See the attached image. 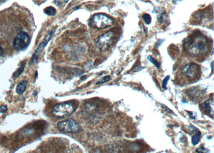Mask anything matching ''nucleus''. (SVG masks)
<instances>
[{
  "mask_svg": "<svg viewBox=\"0 0 214 153\" xmlns=\"http://www.w3.org/2000/svg\"><path fill=\"white\" fill-rule=\"evenodd\" d=\"M91 23L93 27L99 29H103L112 26L114 21L105 15L99 14L92 17Z\"/></svg>",
  "mask_w": 214,
  "mask_h": 153,
  "instance_id": "4",
  "label": "nucleus"
},
{
  "mask_svg": "<svg viewBox=\"0 0 214 153\" xmlns=\"http://www.w3.org/2000/svg\"><path fill=\"white\" fill-rule=\"evenodd\" d=\"M170 79V76H167L164 79V80H163V82H162V88L164 89V90H167V83L169 81Z\"/></svg>",
  "mask_w": 214,
  "mask_h": 153,
  "instance_id": "18",
  "label": "nucleus"
},
{
  "mask_svg": "<svg viewBox=\"0 0 214 153\" xmlns=\"http://www.w3.org/2000/svg\"><path fill=\"white\" fill-rule=\"evenodd\" d=\"M57 127L59 131L64 133H79L81 131L80 126L72 119L59 122L57 124Z\"/></svg>",
  "mask_w": 214,
  "mask_h": 153,
  "instance_id": "6",
  "label": "nucleus"
},
{
  "mask_svg": "<svg viewBox=\"0 0 214 153\" xmlns=\"http://www.w3.org/2000/svg\"><path fill=\"white\" fill-rule=\"evenodd\" d=\"M203 111H204L207 113L213 116V99H210L201 105Z\"/></svg>",
  "mask_w": 214,
  "mask_h": 153,
  "instance_id": "9",
  "label": "nucleus"
},
{
  "mask_svg": "<svg viewBox=\"0 0 214 153\" xmlns=\"http://www.w3.org/2000/svg\"><path fill=\"white\" fill-rule=\"evenodd\" d=\"M30 40L31 39L29 34L26 32L21 31L15 38L12 45L16 50H24L29 46Z\"/></svg>",
  "mask_w": 214,
  "mask_h": 153,
  "instance_id": "5",
  "label": "nucleus"
},
{
  "mask_svg": "<svg viewBox=\"0 0 214 153\" xmlns=\"http://www.w3.org/2000/svg\"><path fill=\"white\" fill-rule=\"evenodd\" d=\"M181 74L185 79L188 81H193L198 79L201 74L200 66L194 62L188 63L182 67Z\"/></svg>",
  "mask_w": 214,
  "mask_h": 153,
  "instance_id": "2",
  "label": "nucleus"
},
{
  "mask_svg": "<svg viewBox=\"0 0 214 153\" xmlns=\"http://www.w3.org/2000/svg\"><path fill=\"white\" fill-rule=\"evenodd\" d=\"M201 138V133L200 132H198L196 135L193 136L192 138V143L193 145H196L200 142Z\"/></svg>",
  "mask_w": 214,
  "mask_h": 153,
  "instance_id": "14",
  "label": "nucleus"
},
{
  "mask_svg": "<svg viewBox=\"0 0 214 153\" xmlns=\"http://www.w3.org/2000/svg\"><path fill=\"white\" fill-rule=\"evenodd\" d=\"M55 32H56V29H53L52 30L50 31L47 34V35L45 37L44 39L41 42L39 47H38L37 49L35 52V53H34V54L33 55L31 58V60L29 63L30 66H32L34 65V63H36L38 61L42 52L44 51L45 48L48 44L49 41L51 39V38H52V37L54 35Z\"/></svg>",
  "mask_w": 214,
  "mask_h": 153,
  "instance_id": "7",
  "label": "nucleus"
},
{
  "mask_svg": "<svg viewBox=\"0 0 214 153\" xmlns=\"http://www.w3.org/2000/svg\"><path fill=\"white\" fill-rule=\"evenodd\" d=\"M75 111V106L71 101H65L56 105L53 110L54 115L58 118L66 117Z\"/></svg>",
  "mask_w": 214,
  "mask_h": 153,
  "instance_id": "3",
  "label": "nucleus"
},
{
  "mask_svg": "<svg viewBox=\"0 0 214 153\" xmlns=\"http://www.w3.org/2000/svg\"><path fill=\"white\" fill-rule=\"evenodd\" d=\"M3 53H4V52H3V50L2 48L1 47V45H0V57H1V56H3Z\"/></svg>",
  "mask_w": 214,
  "mask_h": 153,
  "instance_id": "23",
  "label": "nucleus"
},
{
  "mask_svg": "<svg viewBox=\"0 0 214 153\" xmlns=\"http://www.w3.org/2000/svg\"><path fill=\"white\" fill-rule=\"evenodd\" d=\"M26 61H23L22 64L21 66H20V67L19 68L17 69L13 74V78L16 79L17 78H18L20 75H22V74L23 73L24 69H25V68L26 66Z\"/></svg>",
  "mask_w": 214,
  "mask_h": 153,
  "instance_id": "11",
  "label": "nucleus"
},
{
  "mask_svg": "<svg viewBox=\"0 0 214 153\" xmlns=\"http://www.w3.org/2000/svg\"><path fill=\"white\" fill-rule=\"evenodd\" d=\"M211 69H212V72L213 73V61L211 62Z\"/></svg>",
  "mask_w": 214,
  "mask_h": 153,
  "instance_id": "24",
  "label": "nucleus"
},
{
  "mask_svg": "<svg viewBox=\"0 0 214 153\" xmlns=\"http://www.w3.org/2000/svg\"><path fill=\"white\" fill-rule=\"evenodd\" d=\"M110 78H111V77H110V75L105 76H104V77H103L101 79H100V80H99L97 81V82L96 83V84H102V83H106V82L109 81L110 80Z\"/></svg>",
  "mask_w": 214,
  "mask_h": 153,
  "instance_id": "17",
  "label": "nucleus"
},
{
  "mask_svg": "<svg viewBox=\"0 0 214 153\" xmlns=\"http://www.w3.org/2000/svg\"><path fill=\"white\" fill-rule=\"evenodd\" d=\"M7 111V107L6 106H1L0 107V113H4Z\"/></svg>",
  "mask_w": 214,
  "mask_h": 153,
  "instance_id": "21",
  "label": "nucleus"
},
{
  "mask_svg": "<svg viewBox=\"0 0 214 153\" xmlns=\"http://www.w3.org/2000/svg\"><path fill=\"white\" fill-rule=\"evenodd\" d=\"M115 33L109 31L100 36L97 41V46L101 50H106L112 44L114 39Z\"/></svg>",
  "mask_w": 214,
  "mask_h": 153,
  "instance_id": "8",
  "label": "nucleus"
},
{
  "mask_svg": "<svg viewBox=\"0 0 214 153\" xmlns=\"http://www.w3.org/2000/svg\"><path fill=\"white\" fill-rule=\"evenodd\" d=\"M162 107H164V110H165V111H166L168 113H171V112H172V111H171V110H170L169 108H168L167 106H165L163 105V106Z\"/></svg>",
  "mask_w": 214,
  "mask_h": 153,
  "instance_id": "22",
  "label": "nucleus"
},
{
  "mask_svg": "<svg viewBox=\"0 0 214 153\" xmlns=\"http://www.w3.org/2000/svg\"><path fill=\"white\" fill-rule=\"evenodd\" d=\"M167 14H166L165 12L162 13V14H161V15L160 16L159 19H158L159 22H160V23L163 22V21H164L165 18L167 17Z\"/></svg>",
  "mask_w": 214,
  "mask_h": 153,
  "instance_id": "20",
  "label": "nucleus"
},
{
  "mask_svg": "<svg viewBox=\"0 0 214 153\" xmlns=\"http://www.w3.org/2000/svg\"><path fill=\"white\" fill-rule=\"evenodd\" d=\"M27 84V81L26 80H23L20 82L16 88V92L18 95H22L26 89Z\"/></svg>",
  "mask_w": 214,
  "mask_h": 153,
  "instance_id": "10",
  "label": "nucleus"
},
{
  "mask_svg": "<svg viewBox=\"0 0 214 153\" xmlns=\"http://www.w3.org/2000/svg\"><path fill=\"white\" fill-rule=\"evenodd\" d=\"M188 94L192 98L193 97L196 98V97H198L200 95H202V93H201V91L199 90H197L196 88L191 89L189 90H188Z\"/></svg>",
  "mask_w": 214,
  "mask_h": 153,
  "instance_id": "12",
  "label": "nucleus"
},
{
  "mask_svg": "<svg viewBox=\"0 0 214 153\" xmlns=\"http://www.w3.org/2000/svg\"><path fill=\"white\" fill-rule=\"evenodd\" d=\"M196 151L197 152V153H208L209 150L203 147H200L197 148Z\"/></svg>",
  "mask_w": 214,
  "mask_h": 153,
  "instance_id": "19",
  "label": "nucleus"
},
{
  "mask_svg": "<svg viewBox=\"0 0 214 153\" xmlns=\"http://www.w3.org/2000/svg\"><path fill=\"white\" fill-rule=\"evenodd\" d=\"M37 75H38V72H36V78H37Z\"/></svg>",
  "mask_w": 214,
  "mask_h": 153,
  "instance_id": "25",
  "label": "nucleus"
},
{
  "mask_svg": "<svg viewBox=\"0 0 214 153\" xmlns=\"http://www.w3.org/2000/svg\"><path fill=\"white\" fill-rule=\"evenodd\" d=\"M44 13L46 14L47 15L51 16L55 15L56 13V10L55 8L51 6L46 7L45 9H44Z\"/></svg>",
  "mask_w": 214,
  "mask_h": 153,
  "instance_id": "13",
  "label": "nucleus"
},
{
  "mask_svg": "<svg viewBox=\"0 0 214 153\" xmlns=\"http://www.w3.org/2000/svg\"><path fill=\"white\" fill-rule=\"evenodd\" d=\"M148 60L150 62H151L154 66H155L156 67V68L160 69V63L158 62V61L157 60H156L155 59H154V58H153L151 55H149V56H148Z\"/></svg>",
  "mask_w": 214,
  "mask_h": 153,
  "instance_id": "15",
  "label": "nucleus"
},
{
  "mask_svg": "<svg viewBox=\"0 0 214 153\" xmlns=\"http://www.w3.org/2000/svg\"><path fill=\"white\" fill-rule=\"evenodd\" d=\"M184 48L190 54L199 56L206 53L209 50V46L206 38L200 34L196 33L185 39Z\"/></svg>",
  "mask_w": 214,
  "mask_h": 153,
  "instance_id": "1",
  "label": "nucleus"
},
{
  "mask_svg": "<svg viewBox=\"0 0 214 153\" xmlns=\"http://www.w3.org/2000/svg\"><path fill=\"white\" fill-rule=\"evenodd\" d=\"M142 18L144 22L147 24L149 25L151 22V16L148 14H144L142 16Z\"/></svg>",
  "mask_w": 214,
  "mask_h": 153,
  "instance_id": "16",
  "label": "nucleus"
}]
</instances>
